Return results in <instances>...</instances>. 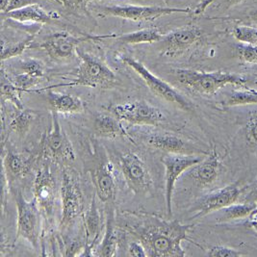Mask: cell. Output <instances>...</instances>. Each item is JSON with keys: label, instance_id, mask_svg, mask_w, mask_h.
Listing matches in <instances>:
<instances>
[{"label": "cell", "instance_id": "obj_1", "mask_svg": "<svg viewBox=\"0 0 257 257\" xmlns=\"http://www.w3.org/2000/svg\"><path fill=\"white\" fill-rule=\"evenodd\" d=\"M191 224L178 221H166L155 216H133L124 227L144 245L148 256L183 257L185 251L181 243L188 239Z\"/></svg>", "mask_w": 257, "mask_h": 257}, {"label": "cell", "instance_id": "obj_2", "mask_svg": "<svg viewBox=\"0 0 257 257\" xmlns=\"http://www.w3.org/2000/svg\"><path fill=\"white\" fill-rule=\"evenodd\" d=\"M175 74L176 80L181 85L203 94H216L226 85L245 87L248 82L244 76L223 71L202 72L179 69L176 70Z\"/></svg>", "mask_w": 257, "mask_h": 257}, {"label": "cell", "instance_id": "obj_3", "mask_svg": "<svg viewBox=\"0 0 257 257\" xmlns=\"http://www.w3.org/2000/svg\"><path fill=\"white\" fill-rule=\"evenodd\" d=\"M81 60L77 70V77L63 86H85L94 89L107 90L112 89L117 83V76L105 64L94 56L76 50Z\"/></svg>", "mask_w": 257, "mask_h": 257}, {"label": "cell", "instance_id": "obj_4", "mask_svg": "<svg viewBox=\"0 0 257 257\" xmlns=\"http://www.w3.org/2000/svg\"><path fill=\"white\" fill-rule=\"evenodd\" d=\"M122 61L138 75H140L141 78L156 96L176 105V107L182 109L183 111H194L195 106L189 99L183 96L179 92H177L170 84L154 75L152 71L147 69V67L144 64L141 63L140 61L129 56H124L122 58Z\"/></svg>", "mask_w": 257, "mask_h": 257}, {"label": "cell", "instance_id": "obj_5", "mask_svg": "<svg viewBox=\"0 0 257 257\" xmlns=\"http://www.w3.org/2000/svg\"><path fill=\"white\" fill-rule=\"evenodd\" d=\"M110 112L119 120L136 125L159 126L166 121L163 112L144 100H133L118 103L109 108Z\"/></svg>", "mask_w": 257, "mask_h": 257}, {"label": "cell", "instance_id": "obj_6", "mask_svg": "<svg viewBox=\"0 0 257 257\" xmlns=\"http://www.w3.org/2000/svg\"><path fill=\"white\" fill-rule=\"evenodd\" d=\"M99 14L105 17L119 18L132 22H152L173 14H190L191 8L141 6V5H114L98 7Z\"/></svg>", "mask_w": 257, "mask_h": 257}, {"label": "cell", "instance_id": "obj_7", "mask_svg": "<svg viewBox=\"0 0 257 257\" xmlns=\"http://www.w3.org/2000/svg\"><path fill=\"white\" fill-rule=\"evenodd\" d=\"M15 199L18 208L17 238L27 240L38 248L41 236V210L35 199L28 201L21 191L15 194Z\"/></svg>", "mask_w": 257, "mask_h": 257}, {"label": "cell", "instance_id": "obj_8", "mask_svg": "<svg viewBox=\"0 0 257 257\" xmlns=\"http://www.w3.org/2000/svg\"><path fill=\"white\" fill-rule=\"evenodd\" d=\"M51 128L46 133L41 143V152L47 158L55 162L65 163L75 160V152L67 134L59 121L58 113L51 110Z\"/></svg>", "mask_w": 257, "mask_h": 257}, {"label": "cell", "instance_id": "obj_9", "mask_svg": "<svg viewBox=\"0 0 257 257\" xmlns=\"http://www.w3.org/2000/svg\"><path fill=\"white\" fill-rule=\"evenodd\" d=\"M119 166L128 187L135 195L146 196L152 192V175L140 156L134 152H125L119 157Z\"/></svg>", "mask_w": 257, "mask_h": 257}, {"label": "cell", "instance_id": "obj_10", "mask_svg": "<svg viewBox=\"0 0 257 257\" xmlns=\"http://www.w3.org/2000/svg\"><path fill=\"white\" fill-rule=\"evenodd\" d=\"M200 155L166 153L161 159L165 167V192L168 217L172 218V200L176 180L187 170L201 161Z\"/></svg>", "mask_w": 257, "mask_h": 257}, {"label": "cell", "instance_id": "obj_11", "mask_svg": "<svg viewBox=\"0 0 257 257\" xmlns=\"http://www.w3.org/2000/svg\"><path fill=\"white\" fill-rule=\"evenodd\" d=\"M61 197L62 220L60 225L62 228H65L84 211V197L81 188L77 179L69 170L63 171Z\"/></svg>", "mask_w": 257, "mask_h": 257}, {"label": "cell", "instance_id": "obj_12", "mask_svg": "<svg viewBox=\"0 0 257 257\" xmlns=\"http://www.w3.org/2000/svg\"><path fill=\"white\" fill-rule=\"evenodd\" d=\"M34 199L41 212L47 219H51L56 201V181L48 166L38 170L34 180Z\"/></svg>", "mask_w": 257, "mask_h": 257}, {"label": "cell", "instance_id": "obj_13", "mask_svg": "<svg viewBox=\"0 0 257 257\" xmlns=\"http://www.w3.org/2000/svg\"><path fill=\"white\" fill-rule=\"evenodd\" d=\"M202 32L196 25H186L164 36L161 53L167 57H177L200 41Z\"/></svg>", "mask_w": 257, "mask_h": 257}, {"label": "cell", "instance_id": "obj_14", "mask_svg": "<svg viewBox=\"0 0 257 257\" xmlns=\"http://www.w3.org/2000/svg\"><path fill=\"white\" fill-rule=\"evenodd\" d=\"M241 194L242 189L239 187L238 183H233L214 191L196 202V205L193 208V212H195L194 217H203L213 212L222 210L237 202Z\"/></svg>", "mask_w": 257, "mask_h": 257}, {"label": "cell", "instance_id": "obj_15", "mask_svg": "<svg viewBox=\"0 0 257 257\" xmlns=\"http://www.w3.org/2000/svg\"><path fill=\"white\" fill-rule=\"evenodd\" d=\"M105 37L108 36L75 37L68 32H59L48 36L39 45V47L43 48L51 58L67 59L72 57L75 50H77V47L83 42L102 39Z\"/></svg>", "mask_w": 257, "mask_h": 257}, {"label": "cell", "instance_id": "obj_16", "mask_svg": "<svg viewBox=\"0 0 257 257\" xmlns=\"http://www.w3.org/2000/svg\"><path fill=\"white\" fill-rule=\"evenodd\" d=\"M146 142L150 147L166 153L188 155H207L209 153L179 136L169 133H152L148 136Z\"/></svg>", "mask_w": 257, "mask_h": 257}, {"label": "cell", "instance_id": "obj_17", "mask_svg": "<svg viewBox=\"0 0 257 257\" xmlns=\"http://www.w3.org/2000/svg\"><path fill=\"white\" fill-rule=\"evenodd\" d=\"M222 164L219 154L213 149L207 157L192 167L190 176L195 180L199 187L205 188L212 185L219 177Z\"/></svg>", "mask_w": 257, "mask_h": 257}, {"label": "cell", "instance_id": "obj_18", "mask_svg": "<svg viewBox=\"0 0 257 257\" xmlns=\"http://www.w3.org/2000/svg\"><path fill=\"white\" fill-rule=\"evenodd\" d=\"M93 182L96 196L104 203H110L115 199L116 182L113 167L109 161H102L93 173Z\"/></svg>", "mask_w": 257, "mask_h": 257}, {"label": "cell", "instance_id": "obj_19", "mask_svg": "<svg viewBox=\"0 0 257 257\" xmlns=\"http://www.w3.org/2000/svg\"><path fill=\"white\" fill-rule=\"evenodd\" d=\"M3 15L16 22L41 24H49L59 18L57 14L47 12L40 4H32L19 10L4 13Z\"/></svg>", "mask_w": 257, "mask_h": 257}, {"label": "cell", "instance_id": "obj_20", "mask_svg": "<svg viewBox=\"0 0 257 257\" xmlns=\"http://www.w3.org/2000/svg\"><path fill=\"white\" fill-rule=\"evenodd\" d=\"M95 134L99 137L115 139L119 137H129L128 133L123 128L117 117L107 114H98L94 121Z\"/></svg>", "mask_w": 257, "mask_h": 257}, {"label": "cell", "instance_id": "obj_21", "mask_svg": "<svg viewBox=\"0 0 257 257\" xmlns=\"http://www.w3.org/2000/svg\"><path fill=\"white\" fill-rule=\"evenodd\" d=\"M48 102L51 110L62 114L81 113L84 110V102L72 94H59L51 90L47 92Z\"/></svg>", "mask_w": 257, "mask_h": 257}, {"label": "cell", "instance_id": "obj_22", "mask_svg": "<svg viewBox=\"0 0 257 257\" xmlns=\"http://www.w3.org/2000/svg\"><path fill=\"white\" fill-rule=\"evenodd\" d=\"M84 225H85V232H86L85 245H89L85 246H88L92 249L95 244V241L99 236L100 226H101V218H100L99 210L94 198L92 199L90 207L88 208V210L86 211Z\"/></svg>", "mask_w": 257, "mask_h": 257}, {"label": "cell", "instance_id": "obj_23", "mask_svg": "<svg viewBox=\"0 0 257 257\" xmlns=\"http://www.w3.org/2000/svg\"><path fill=\"white\" fill-rule=\"evenodd\" d=\"M3 168L7 181L13 182L16 179L24 177L27 174L29 167L21 155L9 150L3 157Z\"/></svg>", "mask_w": 257, "mask_h": 257}, {"label": "cell", "instance_id": "obj_24", "mask_svg": "<svg viewBox=\"0 0 257 257\" xmlns=\"http://www.w3.org/2000/svg\"><path fill=\"white\" fill-rule=\"evenodd\" d=\"M164 35L157 28H145L138 31L118 36L117 40L125 45H139L158 43L163 40Z\"/></svg>", "mask_w": 257, "mask_h": 257}, {"label": "cell", "instance_id": "obj_25", "mask_svg": "<svg viewBox=\"0 0 257 257\" xmlns=\"http://www.w3.org/2000/svg\"><path fill=\"white\" fill-rule=\"evenodd\" d=\"M257 209V204L251 201L245 203H233L225 208L222 209V212L218 218V222H230L239 219H244L250 216Z\"/></svg>", "mask_w": 257, "mask_h": 257}, {"label": "cell", "instance_id": "obj_26", "mask_svg": "<svg viewBox=\"0 0 257 257\" xmlns=\"http://www.w3.org/2000/svg\"><path fill=\"white\" fill-rule=\"evenodd\" d=\"M117 247V236L115 228L114 214L111 212L108 216L106 224L105 233L103 236L100 247L98 249L97 255L99 256L110 257L116 254Z\"/></svg>", "mask_w": 257, "mask_h": 257}, {"label": "cell", "instance_id": "obj_27", "mask_svg": "<svg viewBox=\"0 0 257 257\" xmlns=\"http://www.w3.org/2000/svg\"><path fill=\"white\" fill-rule=\"evenodd\" d=\"M34 118L35 113L30 109L24 108L23 110H17L16 115L14 116L10 122L9 128L13 132L21 136H24L31 127Z\"/></svg>", "mask_w": 257, "mask_h": 257}, {"label": "cell", "instance_id": "obj_28", "mask_svg": "<svg viewBox=\"0 0 257 257\" xmlns=\"http://www.w3.org/2000/svg\"><path fill=\"white\" fill-rule=\"evenodd\" d=\"M21 91L14 83L12 80L5 77L4 72L2 71L1 76V95L2 97L11 102L13 105L16 107L17 110H23L24 109V103L21 99Z\"/></svg>", "mask_w": 257, "mask_h": 257}, {"label": "cell", "instance_id": "obj_29", "mask_svg": "<svg viewBox=\"0 0 257 257\" xmlns=\"http://www.w3.org/2000/svg\"><path fill=\"white\" fill-rule=\"evenodd\" d=\"M257 104V91L252 89L235 90L227 95L224 105L244 106Z\"/></svg>", "mask_w": 257, "mask_h": 257}, {"label": "cell", "instance_id": "obj_30", "mask_svg": "<svg viewBox=\"0 0 257 257\" xmlns=\"http://www.w3.org/2000/svg\"><path fill=\"white\" fill-rule=\"evenodd\" d=\"M34 38H35V34H32V35L28 36L27 38H25L24 40L17 43V44H14V45L8 46V47L2 46L1 60L5 61V60H8V59L22 55L25 51V49L31 47V44H32Z\"/></svg>", "mask_w": 257, "mask_h": 257}, {"label": "cell", "instance_id": "obj_31", "mask_svg": "<svg viewBox=\"0 0 257 257\" xmlns=\"http://www.w3.org/2000/svg\"><path fill=\"white\" fill-rule=\"evenodd\" d=\"M234 38L243 43V44H248L257 46V28L255 27H249V26H236L234 27L233 31Z\"/></svg>", "mask_w": 257, "mask_h": 257}, {"label": "cell", "instance_id": "obj_32", "mask_svg": "<svg viewBox=\"0 0 257 257\" xmlns=\"http://www.w3.org/2000/svg\"><path fill=\"white\" fill-rule=\"evenodd\" d=\"M20 68L24 71V73H27L36 78H42L45 74L44 65L41 61L36 59H27L24 60L20 63Z\"/></svg>", "mask_w": 257, "mask_h": 257}, {"label": "cell", "instance_id": "obj_33", "mask_svg": "<svg viewBox=\"0 0 257 257\" xmlns=\"http://www.w3.org/2000/svg\"><path fill=\"white\" fill-rule=\"evenodd\" d=\"M245 138L249 146L257 148V109L250 113L245 123Z\"/></svg>", "mask_w": 257, "mask_h": 257}, {"label": "cell", "instance_id": "obj_34", "mask_svg": "<svg viewBox=\"0 0 257 257\" xmlns=\"http://www.w3.org/2000/svg\"><path fill=\"white\" fill-rule=\"evenodd\" d=\"M237 53L241 60L248 64H257V46L242 44L237 47Z\"/></svg>", "mask_w": 257, "mask_h": 257}, {"label": "cell", "instance_id": "obj_35", "mask_svg": "<svg viewBox=\"0 0 257 257\" xmlns=\"http://www.w3.org/2000/svg\"><path fill=\"white\" fill-rule=\"evenodd\" d=\"M12 81L21 91L24 92V91H28L29 89L36 86L40 82V78H36L24 72L16 75L13 78Z\"/></svg>", "mask_w": 257, "mask_h": 257}, {"label": "cell", "instance_id": "obj_36", "mask_svg": "<svg viewBox=\"0 0 257 257\" xmlns=\"http://www.w3.org/2000/svg\"><path fill=\"white\" fill-rule=\"evenodd\" d=\"M207 254L209 256H222V257H239L243 256L244 254L237 249H234L228 246L224 245H215L212 246L208 250Z\"/></svg>", "mask_w": 257, "mask_h": 257}, {"label": "cell", "instance_id": "obj_37", "mask_svg": "<svg viewBox=\"0 0 257 257\" xmlns=\"http://www.w3.org/2000/svg\"><path fill=\"white\" fill-rule=\"evenodd\" d=\"M71 11L87 12L88 5L94 0H55Z\"/></svg>", "mask_w": 257, "mask_h": 257}, {"label": "cell", "instance_id": "obj_38", "mask_svg": "<svg viewBox=\"0 0 257 257\" xmlns=\"http://www.w3.org/2000/svg\"><path fill=\"white\" fill-rule=\"evenodd\" d=\"M40 0H8V5L6 7V10L4 13L11 12L14 10H19L26 6L32 5V4H39ZM2 13V14H4Z\"/></svg>", "mask_w": 257, "mask_h": 257}, {"label": "cell", "instance_id": "obj_39", "mask_svg": "<svg viewBox=\"0 0 257 257\" xmlns=\"http://www.w3.org/2000/svg\"><path fill=\"white\" fill-rule=\"evenodd\" d=\"M128 255L134 257H145L148 256V253L142 245L140 241L139 242H132L128 245Z\"/></svg>", "mask_w": 257, "mask_h": 257}, {"label": "cell", "instance_id": "obj_40", "mask_svg": "<svg viewBox=\"0 0 257 257\" xmlns=\"http://www.w3.org/2000/svg\"><path fill=\"white\" fill-rule=\"evenodd\" d=\"M215 0H200L198 5L195 7V9L192 11V14L195 17H199L201 16L203 13L206 11V9L208 8V6L212 4Z\"/></svg>", "mask_w": 257, "mask_h": 257}, {"label": "cell", "instance_id": "obj_41", "mask_svg": "<svg viewBox=\"0 0 257 257\" xmlns=\"http://www.w3.org/2000/svg\"><path fill=\"white\" fill-rule=\"evenodd\" d=\"M242 1L243 0H224V2L227 4V6H233V5H236L240 2H242Z\"/></svg>", "mask_w": 257, "mask_h": 257}, {"label": "cell", "instance_id": "obj_42", "mask_svg": "<svg viewBox=\"0 0 257 257\" xmlns=\"http://www.w3.org/2000/svg\"><path fill=\"white\" fill-rule=\"evenodd\" d=\"M249 17H250V19H252L253 21H257V9L250 11V12H249Z\"/></svg>", "mask_w": 257, "mask_h": 257}, {"label": "cell", "instance_id": "obj_43", "mask_svg": "<svg viewBox=\"0 0 257 257\" xmlns=\"http://www.w3.org/2000/svg\"><path fill=\"white\" fill-rule=\"evenodd\" d=\"M132 1H134V2H145L147 0H132Z\"/></svg>", "mask_w": 257, "mask_h": 257}, {"label": "cell", "instance_id": "obj_44", "mask_svg": "<svg viewBox=\"0 0 257 257\" xmlns=\"http://www.w3.org/2000/svg\"><path fill=\"white\" fill-rule=\"evenodd\" d=\"M253 226L255 227V229L257 230V222H255V223H253Z\"/></svg>", "mask_w": 257, "mask_h": 257}, {"label": "cell", "instance_id": "obj_45", "mask_svg": "<svg viewBox=\"0 0 257 257\" xmlns=\"http://www.w3.org/2000/svg\"><path fill=\"white\" fill-rule=\"evenodd\" d=\"M52 1H55V0H52Z\"/></svg>", "mask_w": 257, "mask_h": 257}]
</instances>
